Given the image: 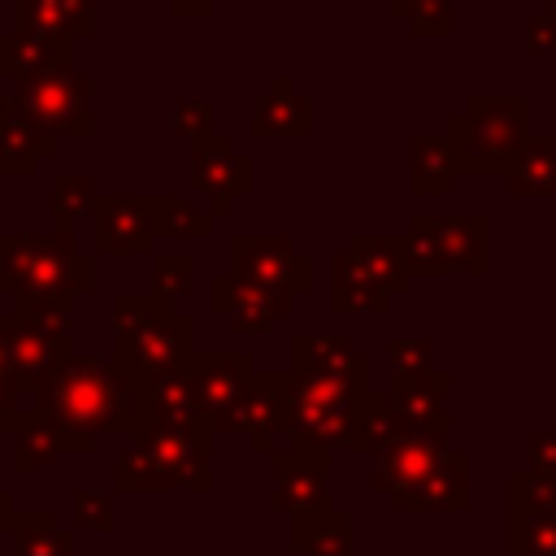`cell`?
<instances>
[{
	"mask_svg": "<svg viewBox=\"0 0 556 556\" xmlns=\"http://www.w3.org/2000/svg\"><path fill=\"white\" fill-rule=\"evenodd\" d=\"M96 30V0H13V35L78 43Z\"/></svg>",
	"mask_w": 556,
	"mask_h": 556,
	"instance_id": "ac0fdd59",
	"label": "cell"
},
{
	"mask_svg": "<svg viewBox=\"0 0 556 556\" xmlns=\"http://www.w3.org/2000/svg\"><path fill=\"white\" fill-rule=\"evenodd\" d=\"M0 278L13 300L48 304L96 291V265L74 235H0Z\"/></svg>",
	"mask_w": 556,
	"mask_h": 556,
	"instance_id": "3957f363",
	"label": "cell"
},
{
	"mask_svg": "<svg viewBox=\"0 0 556 556\" xmlns=\"http://www.w3.org/2000/svg\"><path fill=\"white\" fill-rule=\"evenodd\" d=\"M473 500V460L469 452H452L439 460V469L395 504V513H465Z\"/></svg>",
	"mask_w": 556,
	"mask_h": 556,
	"instance_id": "7402d4cb",
	"label": "cell"
},
{
	"mask_svg": "<svg viewBox=\"0 0 556 556\" xmlns=\"http://www.w3.org/2000/svg\"><path fill=\"white\" fill-rule=\"evenodd\" d=\"M343 252H348L391 300L413 287V265H408L404 239H395V235H352Z\"/></svg>",
	"mask_w": 556,
	"mask_h": 556,
	"instance_id": "d4e9b609",
	"label": "cell"
},
{
	"mask_svg": "<svg viewBox=\"0 0 556 556\" xmlns=\"http://www.w3.org/2000/svg\"><path fill=\"white\" fill-rule=\"evenodd\" d=\"M13 517H17V508H13V495H4V491H0V534H9Z\"/></svg>",
	"mask_w": 556,
	"mask_h": 556,
	"instance_id": "bcb514c9",
	"label": "cell"
},
{
	"mask_svg": "<svg viewBox=\"0 0 556 556\" xmlns=\"http://www.w3.org/2000/svg\"><path fill=\"white\" fill-rule=\"evenodd\" d=\"M456 174H460V165H456L447 135L443 139L413 135V143H408V191L413 195H443Z\"/></svg>",
	"mask_w": 556,
	"mask_h": 556,
	"instance_id": "f1b7e54d",
	"label": "cell"
},
{
	"mask_svg": "<svg viewBox=\"0 0 556 556\" xmlns=\"http://www.w3.org/2000/svg\"><path fill=\"white\" fill-rule=\"evenodd\" d=\"M187 378H191V387L200 395L208 430L222 434L230 413H235V404L243 400L248 382L256 378V365H252L248 352H195L187 361Z\"/></svg>",
	"mask_w": 556,
	"mask_h": 556,
	"instance_id": "4fadbf2b",
	"label": "cell"
},
{
	"mask_svg": "<svg viewBox=\"0 0 556 556\" xmlns=\"http://www.w3.org/2000/svg\"><path fill=\"white\" fill-rule=\"evenodd\" d=\"M374 395L369 378H321V374H291L287 382V434L291 447L334 452L348 447L352 421L361 404Z\"/></svg>",
	"mask_w": 556,
	"mask_h": 556,
	"instance_id": "277c9868",
	"label": "cell"
},
{
	"mask_svg": "<svg viewBox=\"0 0 556 556\" xmlns=\"http://www.w3.org/2000/svg\"><path fill=\"white\" fill-rule=\"evenodd\" d=\"M174 17H208L217 0H165Z\"/></svg>",
	"mask_w": 556,
	"mask_h": 556,
	"instance_id": "ee69618b",
	"label": "cell"
},
{
	"mask_svg": "<svg viewBox=\"0 0 556 556\" xmlns=\"http://www.w3.org/2000/svg\"><path fill=\"white\" fill-rule=\"evenodd\" d=\"M56 152V139L43 135L22 109L13 96H0V174H35V165L43 156Z\"/></svg>",
	"mask_w": 556,
	"mask_h": 556,
	"instance_id": "603a6c76",
	"label": "cell"
},
{
	"mask_svg": "<svg viewBox=\"0 0 556 556\" xmlns=\"http://www.w3.org/2000/svg\"><path fill=\"white\" fill-rule=\"evenodd\" d=\"M9 539L13 556H74V539L52 521V513H17Z\"/></svg>",
	"mask_w": 556,
	"mask_h": 556,
	"instance_id": "1f68e13d",
	"label": "cell"
},
{
	"mask_svg": "<svg viewBox=\"0 0 556 556\" xmlns=\"http://www.w3.org/2000/svg\"><path fill=\"white\" fill-rule=\"evenodd\" d=\"M139 400H143V421L148 426L213 434L208 430V417L200 408V395H195V387L187 378V365L182 369H169V374H156V378H139Z\"/></svg>",
	"mask_w": 556,
	"mask_h": 556,
	"instance_id": "e0dca14e",
	"label": "cell"
},
{
	"mask_svg": "<svg viewBox=\"0 0 556 556\" xmlns=\"http://www.w3.org/2000/svg\"><path fill=\"white\" fill-rule=\"evenodd\" d=\"M330 308H334V313L387 317V313H391V295H387L348 252H339V256L330 261Z\"/></svg>",
	"mask_w": 556,
	"mask_h": 556,
	"instance_id": "4316f807",
	"label": "cell"
},
{
	"mask_svg": "<svg viewBox=\"0 0 556 556\" xmlns=\"http://www.w3.org/2000/svg\"><path fill=\"white\" fill-rule=\"evenodd\" d=\"M530 100L526 96H478L447 122V143L460 174H508L526 148Z\"/></svg>",
	"mask_w": 556,
	"mask_h": 556,
	"instance_id": "5b68a950",
	"label": "cell"
},
{
	"mask_svg": "<svg viewBox=\"0 0 556 556\" xmlns=\"http://www.w3.org/2000/svg\"><path fill=\"white\" fill-rule=\"evenodd\" d=\"M191 274H195V256H187V252H152L156 295H165V300L182 295L187 282H191Z\"/></svg>",
	"mask_w": 556,
	"mask_h": 556,
	"instance_id": "8d00e7d4",
	"label": "cell"
},
{
	"mask_svg": "<svg viewBox=\"0 0 556 556\" xmlns=\"http://www.w3.org/2000/svg\"><path fill=\"white\" fill-rule=\"evenodd\" d=\"M4 300H13V291H9V282L0 278V304H4ZM0 317H4V308H0Z\"/></svg>",
	"mask_w": 556,
	"mask_h": 556,
	"instance_id": "7dc6e473",
	"label": "cell"
},
{
	"mask_svg": "<svg viewBox=\"0 0 556 556\" xmlns=\"http://www.w3.org/2000/svg\"><path fill=\"white\" fill-rule=\"evenodd\" d=\"M213 222L217 217L208 208H195L191 200L161 191V239H204L213 235Z\"/></svg>",
	"mask_w": 556,
	"mask_h": 556,
	"instance_id": "e575fe53",
	"label": "cell"
},
{
	"mask_svg": "<svg viewBox=\"0 0 556 556\" xmlns=\"http://www.w3.org/2000/svg\"><path fill=\"white\" fill-rule=\"evenodd\" d=\"M291 547L304 556H352V517L343 508H317L291 517Z\"/></svg>",
	"mask_w": 556,
	"mask_h": 556,
	"instance_id": "83f0119b",
	"label": "cell"
},
{
	"mask_svg": "<svg viewBox=\"0 0 556 556\" xmlns=\"http://www.w3.org/2000/svg\"><path fill=\"white\" fill-rule=\"evenodd\" d=\"M530 52H556V13H534L530 17Z\"/></svg>",
	"mask_w": 556,
	"mask_h": 556,
	"instance_id": "b9f144b4",
	"label": "cell"
},
{
	"mask_svg": "<svg viewBox=\"0 0 556 556\" xmlns=\"http://www.w3.org/2000/svg\"><path fill=\"white\" fill-rule=\"evenodd\" d=\"M208 304H213L217 317L230 321L235 334H269L274 321L287 317L295 300L274 295V291H265V287H256V282H248V278H239V274H230V269H222V274H213V282H208Z\"/></svg>",
	"mask_w": 556,
	"mask_h": 556,
	"instance_id": "9a60e30c",
	"label": "cell"
},
{
	"mask_svg": "<svg viewBox=\"0 0 556 556\" xmlns=\"http://www.w3.org/2000/svg\"><path fill=\"white\" fill-rule=\"evenodd\" d=\"M508 556H556V504L513 513Z\"/></svg>",
	"mask_w": 556,
	"mask_h": 556,
	"instance_id": "d6a6232c",
	"label": "cell"
},
{
	"mask_svg": "<svg viewBox=\"0 0 556 556\" xmlns=\"http://www.w3.org/2000/svg\"><path fill=\"white\" fill-rule=\"evenodd\" d=\"M195 356V326L187 313L174 308V300L148 291V295H117L113 300V361L130 378H156L169 369H182Z\"/></svg>",
	"mask_w": 556,
	"mask_h": 556,
	"instance_id": "7a4b0ae2",
	"label": "cell"
},
{
	"mask_svg": "<svg viewBox=\"0 0 556 556\" xmlns=\"http://www.w3.org/2000/svg\"><path fill=\"white\" fill-rule=\"evenodd\" d=\"M387 361H391V374H430L434 369V356H430L426 339H391Z\"/></svg>",
	"mask_w": 556,
	"mask_h": 556,
	"instance_id": "f35d334b",
	"label": "cell"
},
{
	"mask_svg": "<svg viewBox=\"0 0 556 556\" xmlns=\"http://www.w3.org/2000/svg\"><path fill=\"white\" fill-rule=\"evenodd\" d=\"M100 200V187L91 174H65L52 182V217H56V235H74V222L83 213H91Z\"/></svg>",
	"mask_w": 556,
	"mask_h": 556,
	"instance_id": "836d02e7",
	"label": "cell"
},
{
	"mask_svg": "<svg viewBox=\"0 0 556 556\" xmlns=\"http://www.w3.org/2000/svg\"><path fill=\"white\" fill-rule=\"evenodd\" d=\"M70 504H74V521H78V526H87V530H113V526H117L109 495L74 491V495H70Z\"/></svg>",
	"mask_w": 556,
	"mask_h": 556,
	"instance_id": "ab89813d",
	"label": "cell"
},
{
	"mask_svg": "<svg viewBox=\"0 0 556 556\" xmlns=\"http://www.w3.org/2000/svg\"><path fill=\"white\" fill-rule=\"evenodd\" d=\"M274 465V491H269V504L278 513H317V508H330V456L326 452H308V447H287V452H274L269 456Z\"/></svg>",
	"mask_w": 556,
	"mask_h": 556,
	"instance_id": "5bb4252c",
	"label": "cell"
},
{
	"mask_svg": "<svg viewBox=\"0 0 556 556\" xmlns=\"http://www.w3.org/2000/svg\"><path fill=\"white\" fill-rule=\"evenodd\" d=\"M0 378L13 382V361H9V339H4V317H0Z\"/></svg>",
	"mask_w": 556,
	"mask_h": 556,
	"instance_id": "f6af8a7d",
	"label": "cell"
},
{
	"mask_svg": "<svg viewBox=\"0 0 556 556\" xmlns=\"http://www.w3.org/2000/svg\"><path fill=\"white\" fill-rule=\"evenodd\" d=\"M452 391V378L443 369H430V374H391L382 395L391 400V408L400 413V421L408 430H452L447 421V400Z\"/></svg>",
	"mask_w": 556,
	"mask_h": 556,
	"instance_id": "d6986e66",
	"label": "cell"
},
{
	"mask_svg": "<svg viewBox=\"0 0 556 556\" xmlns=\"http://www.w3.org/2000/svg\"><path fill=\"white\" fill-rule=\"evenodd\" d=\"M408 434V426L400 421V413L391 408V400L382 395V391H374L365 404H361V413H356V421H352V434H348V452H387L395 439H404Z\"/></svg>",
	"mask_w": 556,
	"mask_h": 556,
	"instance_id": "4dcf8cb0",
	"label": "cell"
},
{
	"mask_svg": "<svg viewBox=\"0 0 556 556\" xmlns=\"http://www.w3.org/2000/svg\"><path fill=\"white\" fill-rule=\"evenodd\" d=\"M22 408H17V387L0 378V430H17Z\"/></svg>",
	"mask_w": 556,
	"mask_h": 556,
	"instance_id": "7bdbcfd3",
	"label": "cell"
},
{
	"mask_svg": "<svg viewBox=\"0 0 556 556\" xmlns=\"http://www.w3.org/2000/svg\"><path fill=\"white\" fill-rule=\"evenodd\" d=\"M191 182L200 195H208V213L226 217V213H235V200L252 191V156L239 152L222 135L195 139L191 143Z\"/></svg>",
	"mask_w": 556,
	"mask_h": 556,
	"instance_id": "7c38bea8",
	"label": "cell"
},
{
	"mask_svg": "<svg viewBox=\"0 0 556 556\" xmlns=\"http://www.w3.org/2000/svg\"><path fill=\"white\" fill-rule=\"evenodd\" d=\"M526 452H530V465H526V469L539 473V478H547V482H556V430L530 434Z\"/></svg>",
	"mask_w": 556,
	"mask_h": 556,
	"instance_id": "60d3db41",
	"label": "cell"
},
{
	"mask_svg": "<svg viewBox=\"0 0 556 556\" xmlns=\"http://www.w3.org/2000/svg\"><path fill=\"white\" fill-rule=\"evenodd\" d=\"M91 96H96V78L74 70V65H61L35 83H22L13 91L17 109L43 130V135H91L96 130V117H91Z\"/></svg>",
	"mask_w": 556,
	"mask_h": 556,
	"instance_id": "ba28073f",
	"label": "cell"
},
{
	"mask_svg": "<svg viewBox=\"0 0 556 556\" xmlns=\"http://www.w3.org/2000/svg\"><path fill=\"white\" fill-rule=\"evenodd\" d=\"M504 182H508L513 195H526V200H547V195H556V135L526 139V148H521L517 161L508 165Z\"/></svg>",
	"mask_w": 556,
	"mask_h": 556,
	"instance_id": "f546056e",
	"label": "cell"
},
{
	"mask_svg": "<svg viewBox=\"0 0 556 556\" xmlns=\"http://www.w3.org/2000/svg\"><path fill=\"white\" fill-rule=\"evenodd\" d=\"M369 352H356L343 330L291 334V374H321V378H369Z\"/></svg>",
	"mask_w": 556,
	"mask_h": 556,
	"instance_id": "44dd1931",
	"label": "cell"
},
{
	"mask_svg": "<svg viewBox=\"0 0 556 556\" xmlns=\"http://www.w3.org/2000/svg\"><path fill=\"white\" fill-rule=\"evenodd\" d=\"M443 456H447V430H408L387 452H378V460L369 469V491L387 495V504L395 508L404 495H413L439 469Z\"/></svg>",
	"mask_w": 556,
	"mask_h": 556,
	"instance_id": "8fae6325",
	"label": "cell"
},
{
	"mask_svg": "<svg viewBox=\"0 0 556 556\" xmlns=\"http://www.w3.org/2000/svg\"><path fill=\"white\" fill-rule=\"evenodd\" d=\"M417 39H443L452 30V0H387Z\"/></svg>",
	"mask_w": 556,
	"mask_h": 556,
	"instance_id": "d590c367",
	"label": "cell"
},
{
	"mask_svg": "<svg viewBox=\"0 0 556 556\" xmlns=\"http://www.w3.org/2000/svg\"><path fill=\"white\" fill-rule=\"evenodd\" d=\"M230 274L274 291V295H304L313 287V256L300 252L287 235H235L230 239Z\"/></svg>",
	"mask_w": 556,
	"mask_h": 556,
	"instance_id": "30bf717a",
	"label": "cell"
},
{
	"mask_svg": "<svg viewBox=\"0 0 556 556\" xmlns=\"http://www.w3.org/2000/svg\"><path fill=\"white\" fill-rule=\"evenodd\" d=\"M287 382L291 374H256L243 391V400L235 404L226 430L230 434H243L252 452H265L274 456V439L287 434Z\"/></svg>",
	"mask_w": 556,
	"mask_h": 556,
	"instance_id": "2e32d148",
	"label": "cell"
},
{
	"mask_svg": "<svg viewBox=\"0 0 556 556\" xmlns=\"http://www.w3.org/2000/svg\"><path fill=\"white\" fill-rule=\"evenodd\" d=\"M96 447V434H78V430H65L56 426L52 417L26 408L17 430H13V465L22 473H35L43 465H52L56 456H83Z\"/></svg>",
	"mask_w": 556,
	"mask_h": 556,
	"instance_id": "ffe728a7",
	"label": "cell"
},
{
	"mask_svg": "<svg viewBox=\"0 0 556 556\" xmlns=\"http://www.w3.org/2000/svg\"><path fill=\"white\" fill-rule=\"evenodd\" d=\"M543 9H547V13H556V0H543Z\"/></svg>",
	"mask_w": 556,
	"mask_h": 556,
	"instance_id": "c3c4849f",
	"label": "cell"
},
{
	"mask_svg": "<svg viewBox=\"0 0 556 556\" xmlns=\"http://www.w3.org/2000/svg\"><path fill=\"white\" fill-rule=\"evenodd\" d=\"M61 65H74V43H43V39H22V35H0V78L35 83Z\"/></svg>",
	"mask_w": 556,
	"mask_h": 556,
	"instance_id": "484cf974",
	"label": "cell"
},
{
	"mask_svg": "<svg viewBox=\"0 0 556 556\" xmlns=\"http://www.w3.org/2000/svg\"><path fill=\"white\" fill-rule=\"evenodd\" d=\"M169 126L178 130V135H187L191 143L195 139H208L213 135V104L208 100H174V113H169Z\"/></svg>",
	"mask_w": 556,
	"mask_h": 556,
	"instance_id": "74e56055",
	"label": "cell"
},
{
	"mask_svg": "<svg viewBox=\"0 0 556 556\" xmlns=\"http://www.w3.org/2000/svg\"><path fill=\"white\" fill-rule=\"evenodd\" d=\"M404 252L413 274H452V269L482 274L491 265V217L486 213H447V217L413 213Z\"/></svg>",
	"mask_w": 556,
	"mask_h": 556,
	"instance_id": "52a82bcc",
	"label": "cell"
},
{
	"mask_svg": "<svg viewBox=\"0 0 556 556\" xmlns=\"http://www.w3.org/2000/svg\"><path fill=\"white\" fill-rule=\"evenodd\" d=\"M208 443H213V434L148 426L135 434L130 452H122L113 486L117 491H169V486L213 491Z\"/></svg>",
	"mask_w": 556,
	"mask_h": 556,
	"instance_id": "8992f818",
	"label": "cell"
},
{
	"mask_svg": "<svg viewBox=\"0 0 556 556\" xmlns=\"http://www.w3.org/2000/svg\"><path fill=\"white\" fill-rule=\"evenodd\" d=\"M252 135L261 139H291V135H308L313 130V109L308 100L291 87L287 74L269 78V91L256 100V113H252Z\"/></svg>",
	"mask_w": 556,
	"mask_h": 556,
	"instance_id": "cb8c5ba5",
	"label": "cell"
},
{
	"mask_svg": "<svg viewBox=\"0 0 556 556\" xmlns=\"http://www.w3.org/2000/svg\"><path fill=\"white\" fill-rule=\"evenodd\" d=\"M30 408L52 417L65 430H78V434H100V430L139 434L148 426L143 400H139V378H130L113 356L74 352L30 395Z\"/></svg>",
	"mask_w": 556,
	"mask_h": 556,
	"instance_id": "6da1fadb",
	"label": "cell"
},
{
	"mask_svg": "<svg viewBox=\"0 0 556 556\" xmlns=\"http://www.w3.org/2000/svg\"><path fill=\"white\" fill-rule=\"evenodd\" d=\"M161 239V191L104 195L91 208V252L96 256H152Z\"/></svg>",
	"mask_w": 556,
	"mask_h": 556,
	"instance_id": "9c48e42d",
	"label": "cell"
}]
</instances>
